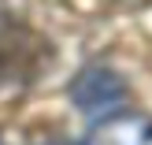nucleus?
I'll return each mask as SVG.
<instances>
[{
  "mask_svg": "<svg viewBox=\"0 0 152 145\" xmlns=\"http://www.w3.org/2000/svg\"><path fill=\"white\" fill-rule=\"evenodd\" d=\"M48 60V45L30 26L0 15V82H26Z\"/></svg>",
  "mask_w": 152,
  "mask_h": 145,
  "instance_id": "nucleus-1",
  "label": "nucleus"
},
{
  "mask_svg": "<svg viewBox=\"0 0 152 145\" xmlns=\"http://www.w3.org/2000/svg\"><path fill=\"white\" fill-rule=\"evenodd\" d=\"M74 104L89 116H104V112L119 108L123 104V89H119V78L104 67H93L86 71L78 82H74Z\"/></svg>",
  "mask_w": 152,
  "mask_h": 145,
  "instance_id": "nucleus-2",
  "label": "nucleus"
}]
</instances>
